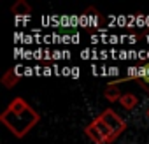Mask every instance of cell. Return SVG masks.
I'll return each mask as SVG.
<instances>
[{
	"label": "cell",
	"instance_id": "obj_1",
	"mask_svg": "<svg viewBox=\"0 0 149 144\" xmlns=\"http://www.w3.org/2000/svg\"><path fill=\"white\" fill-rule=\"evenodd\" d=\"M0 121L14 137L23 139L40 121V114L23 97H16L0 114Z\"/></svg>",
	"mask_w": 149,
	"mask_h": 144
},
{
	"label": "cell",
	"instance_id": "obj_2",
	"mask_svg": "<svg viewBox=\"0 0 149 144\" xmlns=\"http://www.w3.org/2000/svg\"><path fill=\"white\" fill-rule=\"evenodd\" d=\"M84 134L90 137V141H93L95 144H112L118 137L112 134V130L104 123V120L100 116H97L86 128Z\"/></svg>",
	"mask_w": 149,
	"mask_h": 144
},
{
	"label": "cell",
	"instance_id": "obj_3",
	"mask_svg": "<svg viewBox=\"0 0 149 144\" xmlns=\"http://www.w3.org/2000/svg\"><path fill=\"white\" fill-rule=\"evenodd\" d=\"M98 116L104 120V123L112 130V134H114L116 137H119V135L126 130V123H125V120H123V118H119V116H118V113H116L114 109H111V107H109V109H105L104 113H100Z\"/></svg>",
	"mask_w": 149,
	"mask_h": 144
},
{
	"label": "cell",
	"instance_id": "obj_4",
	"mask_svg": "<svg viewBox=\"0 0 149 144\" xmlns=\"http://www.w3.org/2000/svg\"><path fill=\"white\" fill-rule=\"evenodd\" d=\"M83 21H84V27L86 28H98L100 23H102V16L95 9H88L84 13V16H83Z\"/></svg>",
	"mask_w": 149,
	"mask_h": 144
},
{
	"label": "cell",
	"instance_id": "obj_5",
	"mask_svg": "<svg viewBox=\"0 0 149 144\" xmlns=\"http://www.w3.org/2000/svg\"><path fill=\"white\" fill-rule=\"evenodd\" d=\"M104 97H105L109 102H119V99L123 97V93L119 92L118 85H114V83H109V85L105 86V90H104Z\"/></svg>",
	"mask_w": 149,
	"mask_h": 144
},
{
	"label": "cell",
	"instance_id": "obj_6",
	"mask_svg": "<svg viewBox=\"0 0 149 144\" xmlns=\"http://www.w3.org/2000/svg\"><path fill=\"white\" fill-rule=\"evenodd\" d=\"M119 104H121V107H123V109L132 111V109H135V107H137L139 99H137L133 93H123V97L119 99Z\"/></svg>",
	"mask_w": 149,
	"mask_h": 144
},
{
	"label": "cell",
	"instance_id": "obj_7",
	"mask_svg": "<svg viewBox=\"0 0 149 144\" xmlns=\"http://www.w3.org/2000/svg\"><path fill=\"white\" fill-rule=\"evenodd\" d=\"M11 11H13V14H16V16H30L32 7L25 2V0H18V2L11 7Z\"/></svg>",
	"mask_w": 149,
	"mask_h": 144
},
{
	"label": "cell",
	"instance_id": "obj_8",
	"mask_svg": "<svg viewBox=\"0 0 149 144\" xmlns=\"http://www.w3.org/2000/svg\"><path fill=\"white\" fill-rule=\"evenodd\" d=\"M18 81H19V76L14 72V69H9L6 74L2 76V85H4L6 88H13V86H16Z\"/></svg>",
	"mask_w": 149,
	"mask_h": 144
},
{
	"label": "cell",
	"instance_id": "obj_9",
	"mask_svg": "<svg viewBox=\"0 0 149 144\" xmlns=\"http://www.w3.org/2000/svg\"><path fill=\"white\" fill-rule=\"evenodd\" d=\"M139 81H140L142 90H146L149 93V62L140 67V78H139Z\"/></svg>",
	"mask_w": 149,
	"mask_h": 144
},
{
	"label": "cell",
	"instance_id": "obj_10",
	"mask_svg": "<svg viewBox=\"0 0 149 144\" xmlns=\"http://www.w3.org/2000/svg\"><path fill=\"white\" fill-rule=\"evenodd\" d=\"M146 116H147V118H149V107H147V111H146Z\"/></svg>",
	"mask_w": 149,
	"mask_h": 144
}]
</instances>
